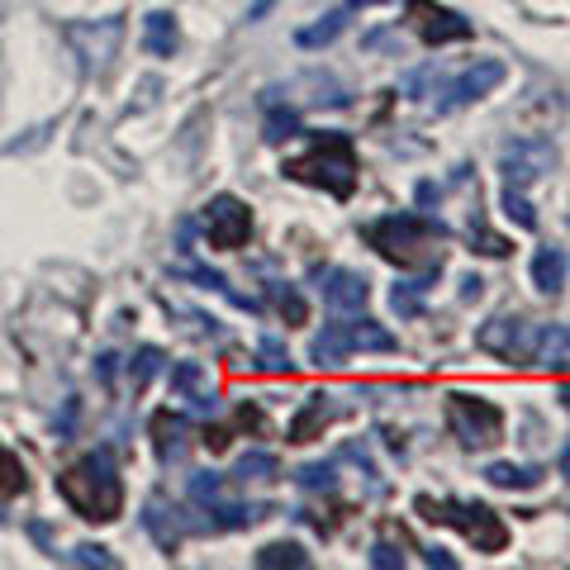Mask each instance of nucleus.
I'll list each match as a JSON object with an SVG mask.
<instances>
[{
	"label": "nucleus",
	"instance_id": "nucleus-1",
	"mask_svg": "<svg viewBox=\"0 0 570 570\" xmlns=\"http://www.w3.org/2000/svg\"><path fill=\"white\" fill-rule=\"evenodd\" d=\"M452 228L438 219V214H423V209H395V214H381V219L362 224V238L366 247H376L385 262H395L400 272L409 266H423V272H442V238Z\"/></svg>",
	"mask_w": 570,
	"mask_h": 570
},
{
	"label": "nucleus",
	"instance_id": "nucleus-2",
	"mask_svg": "<svg viewBox=\"0 0 570 570\" xmlns=\"http://www.w3.org/2000/svg\"><path fill=\"white\" fill-rule=\"evenodd\" d=\"M281 176H291V181H299V186H314V190H328L333 200H352L356 176H362L352 134H343V129L314 134L305 153H295V157L281 163Z\"/></svg>",
	"mask_w": 570,
	"mask_h": 570
},
{
	"label": "nucleus",
	"instance_id": "nucleus-3",
	"mask_svg": "<svg viewBox=\"0 0 570 570\" xmlns=\"http://www.w3.org/2000/svg\"><path fill=\"white\" fill-rule=\"evenodd\" d=\"M58 494L71 513H81V519H91V523H115L124 513V480L105 452H91V456H81L77 466H67L58 475Z\"/></svg>",
	"mask_w": 570,
	"mask_h": 570
},
{
	"label": "nucleus",
	"instance_id": "nucleus-4",
	"mask_svg": "<svg viewBox=\"0 0 570 570\" xmlns=\"http://www.w3.org/2000/svg\"><path fill=\"white\" fill-rule=\"evenodd\" d=\"M414 509L423 513L428 523L456 528L461 538H466L475 551H485V557H494V551L509 547V523L499 519L490 504H475V499H433V494H419Z\"/></svg>",
	"mask_w": 570,
	"mask_h": 570
},
{
	"label": "nucleus",
	"instance_id": "nucleus-5",
	"mask_svg": "<svg viewBox=\"0 0 570 570\" xmlns=\"http://www.w3.org/2000/svg\"><path fill=\"white\" fill-rule=\"evenodd\" d=\"M448 428L466 452L494 448V442L504 438V409H499L494 400H485V395L456 390V395H448Z\"/></svg>",
	"mask_w": 570,
	"mask_h": 570
},
{
	"label": "nucleus",
	"instance_id": "nucleus-6",
	"mask_svg": "<svg viewBox=\"0 0 570 570\" xmlns=\"http://www.w3.org/2000/svg\"><path fill=\"white\" fill-rule=\"evenodd\" d=\"M119 43H124V20L110 14V20H77L67 24V48L81 58L86 77H105L110 62L119 58Z\"/></svg>",
	"mask_w": 570,
	"mask_h": 570
},
{
	"label": "nucleus",
	"instance_id": "nucleus-7",
	"mask_svg": "<svg viewBox=\"0 0 570 570\" xmlns=\"http://www.w3.org/2000/svg\"><path fill=\"white\" fill-rule=\"evenodd\" d=\"M561 163V153H557V142L542 138V134H532V138H513L504 142V153H499V171H504V186H538L542 176H551Z\"/></svg>",
	"mask_w": 570,
	"mask_h": 570
},
{
	"label": "nucleus",
	"instance_id": "nucleus-8",
	"mask_svg": "<svg viewBox=\"0 0 570 570\" xmlns=\"http://www.w3.org/2000/svg\"><path fill=\"white\" fill-rule=\"evenodd\" d=\"M404 20L428 48L461 43V39H471L475 33V24L466 20V14L452 10V6H438V0H404Z\"/></svg>",
	"mask_w": 570,
	"mask_h": 570
},
{
	"label": "nucleus",
	"instance_id": "nucleus-9",
	"mask_svg": "<svg viewBox=\"0 0 570 570\" xmlns=\"http://www.w3.org/2000/svg\"><path fill=\"white\" fill-rule=\"evenodd\" d=\"M205 238L219 253H238L253 238V209H247L238 195H214L205 205Z\"/></svg>",
	"mask_w": 570,
	"mask_h": 570
},
{
	"label": "nucleus",
	"instance_id": "nucleus-10",
	"mask_svg": "<svg viewBox=\"0 0 570 570\" xmlns=\"http://www.w3.org/2000/svg\"><path fill=\"white\" fill-rule=\"evenodd\" d=\"M509 77V67L499 62V58H475L461 77H452V86L442 91V100H438V115H456V110H466V105H475V100H485L499 81Z\"/></svg>",
	"mask_w": 570,
	"mask_h": 570
},
{
	"label": "nucleus",
	"instance_id": "nucleus-11",
	"mask_svg": "<svg viewBox=\"0 0 570 570\" xmlns=\"http://www.w3.org/2000/svg\"><path fill=\"white\" fill-rule=\"evenodd\" d=\"M314 281L333 309H366V299H371V281L362 272H352V266H328V272L318 266Z\"/></svg>",
	"mask_w": 570,
	"mask_h": 570
},
{
	"label": "nucleus",
	"instance_id": "nucleus-12",
	"mask_svg": "<svg viewBox=\"0 0 570 570\" xmlns=\"http://www.w3.org/2000/svg\"><path fill=\"white\" fill-rule=\"evenodd\" d=\"M528 324L523 318H490L485 328L475 333V347L494 352L499 362H519V356H528Z\"/></svg>",
	"mask_w": 570,
	"mask_h": 570
},
{
	"label": "nucleus",
	"instance_id": "nucleus-13",
	"mask_svg": "<svg viewBox=\"0 0 570 570\" xmlns=\"http://www.w3.org/2000/svg\"><path fill=\"white\" fill-rule=\"evenodd\" d=\"M570 356V324H542L528 333V362L542 371H561Z\"/></svg>",
	"mask_w": 570,
	"mask_h": 570
},
{
	"label": "nucleus",
	"instance_id": "nucleus-14",
	"mask_svg": "<svg viewBox=\"0 0 570 570\" xmlns=\"http://www.w3.org/2000/svg\"><path fill=\"white\" fill-rule=\"evenodd\" d=\"M333 414H337L333 395H305V404H299L295 414H291V423H285V442H309V438H318L333 423Z\"/></svg>",
	"mask_w": 570,
	"mask_h": 570
},
{
	"label": "nucleus",
	"instance_id": "nucleus-15",
	"mask_svg": "<svg viewBox=\"0 0 570 570\" xmlns=\"http://www.w3.org/2000/svg\"><path fill=\"white\" fill-rule=\"evenodd\" d=\"M528 272H532V285H538L542 295H561L566 281H570V257H566V247H538Z\"/></svg>",
	"mask_w": 570,
	"mask_h": 570
},
{
	"label": "nucleus",
	"instance_id": "nucleus-16",
	"mask_svg": "<svg viewBox=\"0 0 570 570\" xmlns=\"http://www.w3.org/2000/svg\"><path fill=\"white\" fill-rule=\"evenodd\" d=\"M352 352H356L352 347V328H347V318H343V324H324V333H314L309 362L314 366H343Z\"/></svg>",
	"mask_w": 570,
	"mask_h": 570
},
{
	"label": "nucleus",
	"instance_id": "nucleus-17",
	"mask_svg": "<svg viewBox=\"0 0 570 570\" xmlns=\"http://www.w3.org/2000/svg\"><path fill=\"white\" fill-rule=\"evenodd\" d=\"M176 43H181V29H176V14H171V10H153L148 20H142V48H148L153 58H171Z\"/></svg>",
	"mask_w": 570,
	"mask_h": 570
},
{
	"label": "nucleus",
	"instance_id": "nucleus-18",
	"mask_svg": "<svg viewBox=\"0 0 570 570\" xmlns=\"http://www.w3.org/2000/svg\"><path fill=\"white\" fill-rule=\"evenodd\" d=\"M542 466H513V461H490L485 466V480L494 490H513V494H523V490H538L542 485Z\"/></svg>",
	"mask_w": 570,
	"mask_h": 570
},
{
	"label": "nucleus",
	"instance_id": "nucleus-19",
	"mask_svg": "<svg viewBox=\"0 0 570 570\" xmlns=\"http://www.w3.org/2000/svg\"><path fill=\"white\" fill-rule=\"evenodd\" d=\"M347 29V10H328L324 20H314L305 29H295V48H305V52H318V48H328L337 43V33Z\"/></svg>",
	"mask_w": 570,
	"mask_h": 570
},
{
	"label": "nucleus",
	"instance_id": "nucleus-20",
	"mask_svg": "<svg viewBox=\"0 0 570 570\" xmlns=\"http://www.w3.org/2000/svg\"><path fill=\"white\" fill-rule=\"evenodd\" d=\"M438 272H423L419 281H395V291H390V309H395L400 318H419L423 314V295L428 285H433Z\"/></svg>",
	"mask_w": 570,
	"mask_h": 570
},
{
	"label": "nucleus",
	"instance_id": "nucleus-21",
	"mask_svg": "<svg viewBox=\"0 0 570 570\" xmlns=\"http://www.w3.org/2000/svg\"><path fill=\"white\" fill-rule=\"evenodd\" d=\"M171 390H181L186 400H195V409H214V390L205 385V371L195 362L171 366Z\"/></svg>",
	"mask_w": 570,
	"mask_h": 570
},
{
	"label": "nucleus",
	"instance_id": "nucleus-22",
	"mask_svg": "<svg viewBox=\"0 0 570 570\" xmlns=\"http://www.w3.org/2000/svg\"><path fill=\"white\" fill-rule=\"evenodd\" d=\"M195 285H205V291H219L224 299H234V305L238 309H247V314H257L262 305H257V299L253 295H243V291H234V285H228V276H219V272H209V266H190V272H186Z\"/></svg>",
	"mask_w": 570,
	"mask_h": 570
},
{
	"label": "nucleus",
	"instance_id": "nucleus-23",
	"mask_svg": "<svg viewBox=\"0 0 570 570\" xmlns=\"http://www.w3.org/2000/svg\"><path fill=\"white\" fill-rule=\"evenodd\" d=\"M257 366L266 371V376H291L295 362H291V352H285V343L276 333H262L257 337Z\"/></svg>",
	"mask_w": 570,
	"mask_h": 570
},
{
	"label": "nucleus",
	"instance_id": "nucleus-24",
	"mask_svg": "<svg viewBox=\"0 0 570 570\" xmlns=\"http://www.w3.org/2000/svg\"><path fill=\"white\" fill-rule=\"evenodd\" d=\"M295 485L309 494H337V461H309V466H299Z\"/></svg>",
	"mask_w": 570,
	"mask_h": 570
},
{
	"label": "nucleus",
	"instance_id": "nucleus-25",
	"mask_svg": "<svg viewBox=\"0 0 570 570\" xmlns=\"http://www.w3.org/2000/svg\"><path fill=\"white\" fill-rule=\"evenodd\" d=\"M272 299H276V309H281V318H285V328H299V324L309 318L305 295H299L291 281H276V285H272Z\"/></svg>",
	"mask_w": 570,
	"mask_h": 570
},
{
	"label": "nucleus",
	"instance_id": "nucleus-26",
	"mask_svg": "<svg viewBox=\"0 0 570 570\" xmlns=\"http://www.w3.org/2000/svg\"><path fill=\"white\" fill-rule=\"evenodd\" d=\"M257 566H262V570H276V566L305 570V566H309V551L299 547V542H272V547H262V551H257Z\"/></svg>",
	"mask_w": 570,
	"mask_h": 570
},
{
	"label": "nucleus",
	"instance_id": "nucleus-27",
	"mask_svg": "<svg viewBox=\"0 0 570 570\" xmlns=\"http://www.w3.org/2000/svg\"><path fill=\"white\" fill-rule=\"evenodd\" d=\"M142 528L153 532V538H157V547H163V551H176V542H181V523H176V519H167V509L157 504V499L148 504V513H142Z\"/></svg>",
	"mask_w": 570,
	"mask_h": 570
},
{
	"label": "nucleus",
	"instance_id": "nucleus-28",
	"mask_svg": "<svg viewBox=\"0 0 570 570\" xmlns=\"http://www.w3.org/2000/svg\"><path fill=\"white\" fill-rule=\"evenodd\" d=\"M499 209H504V219L513 224V228H538V209L528 205V195L519 190V186H504V195H499Z\"/></svg>",
	"mask_w": 570,
	"mask_h": 570
},
{
	"label": "nucleus",
	"instance_id": "nucleus-29",
	"mask_svg": "<svg viewBox=\"0 0 570 570\" xmlns=\"http://www.w3.org/2000/svg\"><path fill=\"white\" fill-rule=\"evenodd\" d=\"M281 475V461L272 452H243L238 456V466H234V480H276Z\"/></svg>",
	"mask_w": 570,
	"mask_h": 570
},
{
	"label": "nucleus",
	"instance_id": "nucleus-30",
	"mask_svg": "<svg viewBox=\"0 0 570 570\" xmlns=\"http://www.w3.org/2000/svg\"><path fill=\"white\" fill-rule=\"evenodd\" d=\"M153 433H157V452H163V456H181V433H186L181 414H157Z\"/></svg>",
	"mask_w": 570,
	"mask_h": 570
},
{
	"label": "nucleus",
	"instance_id": "nucleus-31",
	"mask_svg": "<svg viewBox=\"0 0 570 570\" xmlns=\"http://www.w3.org/2000/svg\"><path fill=\"white\" fill-rule=\"evenodd\" d=\"M295 134H299V115L291 110V105L266 115V142H285V138H295Z\"/></svg>",
	"mask_w": 570,
	"mask_h": 570
},
{
	"label": "nucleus",
	"instance_id": "nucleus-32",
	"mask_svg": "<svg viewBox=\"0 0 570 570\" xmlns=\"http://www.w3.org/2000/svg\"><path fill=\"white\" fill-rule=\"evenodd\" d=\"M71 566H100V570H119V557L115 551H105L96 542H81L77 551H71Z\"/></svg>",
	"mask_w": 570,
	"mask_h": 570
},
{
	"label": "nucleus",
	"instance_id": "nucleus-33",
	"mask_svg": "<svg viewBox=\"0 0 570 570\" xmlns=\"http://www.w3.org/2000/svg\"><path fill=\"white\" fill-rule=\"evenodd\" d=\"M157 366H163V356H157L153 347H142V352L134 356V366H129V371H134V385H148V381L157 376Z\"/></svg>",
	"mask_w": 570,
	"mask_h": 570
},
{
	"label": "nucleus",
	"instance_id": "nucleus-34",
	"mask_svg": "<svg viewBox=\"0 0 570 570\" xmlns=\"http://www.w3.org/2000/svg\"><path fill=\"white\" fill-rule=\"evenodd\" d=\"M371 566L376 570H404V551L395 542H376L371 547Z\"/></svg>",
	"mask_w": 570,
	"mask_h": 570
},
{
	"label": "nucleus",
	"instance_id": "nucleus-35",
	"mask_svg": "<svg viewBox=\"0 0 570 570\" xmlns=\"http://www.w3.org/2000/svg\"><path fill=\"white\" fill-rule=\"evenodd\" d=\"M428 77H433V67L409 71V77H404V91H409V100H423V86H428Z\"/></svg>",
	"mask_w": 570,
	"mask_h": 570
},
{
	"label": "nucleus",
	"instance_id": "nucleus-36",
	"mask_svg": "<svg viewBox=\"0 0 570 570\" xmlns=\"http://www.w3.org/2000/svg\"><path fill=\"white\" fill-rule=\"evenodd\" d=\"M423 561L433 566V570H456V557H452L448 547H428V551H423Z\"/></svg>",
	"mask_w": 570,
	"mask_h": 570
},
{
	"label": "nucleus",
	"instance_id": "nucleus-37",
	"mask_svg": "<svg viewBox=\"0 0 570 570\" xmlns=\"http://www.w3.org/2000/svg\"><path fill=\"white\" fill-rule=\"evenodd\" d=\"M480 295H485V281H480L475 272L461 276V299H480Z\"/></svg>",
	"mask_w": 570,
	"mask_h": 570
},
{
	"label": "nucleus",
	"instance_id": "nucleus-38",
	"mask_svg": "<svg viewBox=\"0 0 570 570\" xmlns=\"http://www.w3.org/2000/svg\"><path fill=\"white\" fill-rule=\"evenodd\" d=\"M557 400L570 409V381H561V385H557Z\"/></svg>",
	"mask_w": 570,
	"mask_h": 570
},
{
	"label": "nucleus",
	"instance_id": "nucleus-39",
	"mask_svg": "<svg viewBox=\"0 0 570 570\" xmlns=\"http://www.w3.org/2000/svg\"><path fill=\"white\" fill-rule=\"evenodd\" d=\"M561 471H566V480H570V442L561 448Z\"/></svg>",
	"mask_w": 570,
	"mask_h": 570
},
{
	"label": "nucleus",
	"instance_id": "nucleus-40",
	"mask_svg": "<svg viewBox=\"0 0 570 570\" xmlns=\"http://www.w3.org/2000/svg\"><path fill=\"white\" fill-rule=\"evenodd\" d=\"M352 6H381V0H352Z\"/></svg>",
	"mask_w": 570,
	"mask_h": 570
}]
</instances>
